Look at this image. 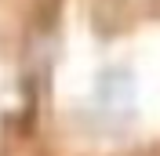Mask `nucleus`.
Returning a JSON list of instances; mask_svg holds the SVG:
<instances>
[{"instance_id":"f257e3e1","label":"nucleus","mask_w":160,"mask_h":156,"mask_svg":"<svg viewBox=\"0 0 160 156\" xmlns=\"http://www.w3.org/2000/svg\"><path fill=\"white\" fill-rule=\"evenodd\" d=\"M142 105V91H138V76L135 69L124 66V62H113V66H102L91 80V91L84 98V113H88L91 124H98L102 131H117V127L131 124L135 113Z\"/></svg>"}]
</instances>
